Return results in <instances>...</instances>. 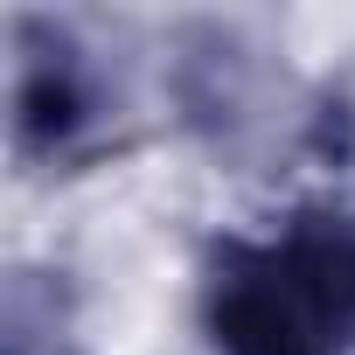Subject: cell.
Returning <instances> with one entry per match:
<instances>
[{"label":"cell","instance_id":"obj_1","mask_svg":"<svg viewBox=\"0 0 355 355\" xmlns=\"http://www.w3.org/2000/svg\"><path fill=\"white\" fill-rule=\"evenodd\" d=\"M216 355H355V209H293L202 258Z\"/></svg>","mask_w":355,"mask_h":355},{"label":"cell","instance_id":"obj_2","mask_svg":"<svg viewBox=\"0 0 355 355\" xmlns=\"http://www.w3.org/2000/svg\"><path fill=\"white\" fill-rule=\"evenodd\" d=\"M105 125V77L98 56L63 21H15V153L21 160H70Z\"/></svg>","mask_w":355,"mask_h":355}]
</instances>
